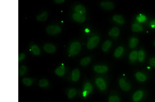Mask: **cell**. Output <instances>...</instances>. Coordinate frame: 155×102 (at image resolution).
Masks as SVG:
<instances>
[{
    "instance_id": "6da1fadb",
    "label": "cell",
    "mask_w": 155,
    "mask_h": 102,
    "mask_svg": "<svg viewBox=\"0 0 155 102\" xmlns=\"http://www.w3.org/2000/svg\"><path fill=\"white\" fill-rule=\"evenodd\" d=\"M81 49V45L78 42L72 43L70 46L69 50V54L72 56L77 55L80 52Z\"/></svg>"
},
{
    "instance_id": "7a4b0ae2",
    "label": "cell",
    "mask_w": 155,
    "mask_h": 102,
    "mask_svg": "<svg viewBox=\"0 0 155 102\" xmlns=\"http://www.w3.org/2000/svg\"><path fill=\"white\" fill-rule=\"evenodd\" d=\"M46 31L49 35H57L61 33V29L58 26H49L46 28Z\"/></svg>"
},
{
    "instance_id": "3957f363",
    "label": "cell",
    "mask_w": 155,
    "mask_h": 102,
    "mask_svg": "<svg viewBox=\"0 0 155 102\" xmlns=\"http://www.w3.org/2000/svg\"><path fill=\"white\" fill-rule=\"evenodd\" d=\"M99 40V37L97 36H94L91 37L87 43V48L89 50L94 49L98 44Z\"/></svg>"
},
{
    "instance_id": "277c9868",
    "label": "cell",
    "mask_w": 155,
    "mask_h": 102,
    "mask_svg": "<svg viewBox=\"0 0 155 102\" xmlns=\"http://www.w3.org/2000/svg\"><path fill=\"white\" fill-rule=\"evenodd\" d=\"M119 85L121 88L124 91H128L131 89V85L128 83L123 78H121L119 80Z\"/></svg>"
},
{
    "instance_id": "5b68a950",
    "label": "cell",
    "mask_w": 155,
    "mask_h": 102,
    "mask_svg": "<svg viewBox=\"0 0 155 102\" xmlns=\"http://www.w3.org/2000/svg\"><path fill=\"white\" fill-rule=\"evenodd\" d=\"M144 95V91L142 90H139L135 92L133 94L132 99L134 102H139L143 98Z\"/></svg>"
},
{
    "instance_id": "8992f818",
    "label": "cell",
    "mask_w": 155,
    "mask_h": 102,
    "mask_svg": "<svg viewBox=\"0 0 155 102\" xmlns=\"http://www.w3.org/2000/svg\"><path fill=\"white\" fill-rule=\"evenodd\" d=\"M44 51L49 54L55 53L56 51V48L54 45L52 44L48 43L44 45Z\"/></svg>"
},
{
    "instance_id": "52a82bcc",
    "label": "cell",
    "mask_w": 155,
    "mask_h": 102,
    "mask_svg": "<svg viewBox=\"0 0 155 102\" xmlns=\"http://www.w3.org/2000/svg\"><path fill=\"white\" fill-rule=\"evenodd\" d=\"M96 83L99 88L102 91H104L106 89V85L105 81L102 78H98L96 80Z\"/></svg>"
},
{
    "instance_id": "ba28073f",
    "label": "cell",
    "mask_w": 155,
    "mask_h": 102,
    "mask_svg": "<svg viewBox=\"0 0 155 102\" xmlns=\"http://www.w3.org/2000/svg\"><path fill=\"white\" fill-rule=\"evenodd\" d=\"M100 5L103 8L108 10H111L114 9L115 7L114 3L110 2H102Z\"/></svg>"
},
{
    "instance_id": "9c48e42d",
    "label": "cell",
    "mask_w": 155,
    "mask_h": 102,
    "mask_svg": "<svg viewBox=\"0 0 155 102\" xmlns=\"http://www.w3.org/2000/svg\"><path fill=\"white\" fill-rule=\"evenodd\" d=\"M94 69L97 73H103L107 72L108 68L105 65H95L94 67Z\"/></svg>"
},
{
    "instance_id": "30bf717a",
    "label": "cell",
    "mask_w": 155,
    "mask_h": 102,
    "mask_svg": "<svg viewBox=\"0 0 155 102\" xmlns=\"http://www.w3.org/2000/svg\"><path fill=\"white\" fill-rule=\"evenodd\" d=\"M73 18L75 21L80 23L84 22L86 19L85 16L84 15L79 14L77 13H75L73 15Z\"/></svg>"
},
{
    "instance_id": "8fae6325",
    "label": "cell",
    "mask_w": 155,
    "mask_h": 102,
    "mask_svg": "<svg viewBox=\"0 0 155 102\" xmlns=\"http://www.w3.org/2000/svg\"><path fill=\"white\" fill-rule=\"evenodd\" d=\"M135 77L138 81L140 82H144L147 79L146 75L141 72H137L135 74Z\"/></svg>"
},
{
    "instance_id": "7c38bea8",
    "label": "cell",
    "mask_w": 155,
    "mask_h": 102,
    "mask_svg": "<svg viewBox=\"0 0 155 102\" xmlns=\"http://www.w3.org/2000/svg\"><path fill=\"white\" fill-rule=\"evenodd\" d=\"M80 77V73L78 69H75L72 73V80L74 81H77L79 80Z\"/></svg>"
},
{
    "instance_id": "4fadbf2b",
    "label": "cell",
    "mask_w": 155,
    "mask_h": 102,
    "mask_svg": "<svg viewBox=\"0 0 155 102\" xmlns=\"http://www.w3.org/2000/svg\"><path fill=\"white\" fill-rule=\"evenodd\" d=\"M92 86L89 82H87L85 86L84 90L83 93V95L84 97L87 96V94H90L92 92Z\"/></svg>"
},
{
    "instance_id": "5bb4252c",
    "label": "cell",
    "mask_w": 155,
    "mask_h": 102,
    "mask_svg": "<svg viewBox=\"0 0 155 102\" xmlns=\"http://www.w3.org/2000/svg\"><path fill=\"white\" fill-rule=\"evenodd\" d=\"M75 10L76 13L81 15H84L86 12L85 8L81 5H78L76 6L75 7Z\"/></svg>"
},
{
    "instance_id": "9a60e30c",
    "label": "cell",
    "mask_w": 155,
    "mask_h": 102,
    "mask_svg": "<svg viewBox=\"0 0 155 102\" xmlns=\"http://www.w3.org/2000/svg\"><path fill=\"white\" fill-rule=\"evenodd\" d=\"M120 30L117 27H115L112 28L109 33L110 36L112 37H116L118 36L120 34Z\"/></svg>"
},
{
    "instance_id": "2e32d148",
    "label": "cell",
    "mask_w": 155,
    "mask_h": 102,
    "mask_svg": "<svg viewBox=\"0 0 155 102\" xmlns=\"http://www.w3.org/2000/svg\"><path fill=\"white\" fill-rule=\"evenodd\" d=\"M48 17V13L47 11H45L36 17L37 20L39 21H44L47 20Z\"/></svg>"
},
{
    "instance_id": "e0dca14e",
    "label": "cell",
    "mask_w": 155,
    "mask_h": 102,
    "mask_svg": "<svg viewBox=\"0 0 155 102\" xmlns=\"http://www.w3.org/2000/svg\"><path fill=\"white\" fill-rule=\"evenodd\" d=\"M132 31L134 32L141 31L143 30V27L141 24L138 23H134L131 26Z\"/></svg>"
},
{
    "instance_id": "ac0fdd59",
    "label": "cell",
    "mask_w": 155,
    "mask_h": 102,
    "mask_svg": "<svg viewBox=\"0 0 155 102\" xmlns=\"http://www.w3.org/2000/svg\"><path fill=\"white\" fill-rule=\"evenodd\" d=\"M55 73L57 75L59 76H62L64 75L65 73V68L64 66H61L59 67H58L57 68L55 71Z\"/></svg>"
},
{
    "instance_id": "d6986e66",
    "label": "cell",
    "mask_w": 155,
    "mask_h": 102,
    "mask_svg": "<svg viewBox=\"0 0 155 102\" xmlns=\"http://www.w3.org/2000/svg\"><path fill=\"white\" fill-rule=\"evenodd\" d=\"M114 21L120 24H123L124 23V20L123 17L120 15H116L113 17Z\"/></svg>"
},
{
    "instance_id": "ffe728a7",
    "label": "cell",
    "mask_w": 155,
    "mask_h": 102,
    "mask_svg": "<svg viewBox=\"0 0 155 102\" xmlns=\"http://www.w3.org/2000/svg\"><path fill=\"white\" fill-rule=\"evenodd\" d=\"M139 40L136 37H133L131 38L129 42V46L132 49L135 48L139 43Z\"/></svg>"
},
{
    "instance_id": "44dd1931",
    "label": "cell",
    "mask_w": 155,
    "mask_h": 102,
    "mask_svg": "<svg viewBox=\"0 0 155 102\" xmlns=\"http://www.w3.org/2000/svg\"><path fill=\"white\" fill-rule=\"evenodd\" d=\"M111 42L110 40H107L103 44L102 46V50L104 52H107L111 47Z\"/></svg>"
},
{
    "instance_id": "7402d4cb",
    "label": "cell",
    "mask_w": 155,
    "mask_h": 102,
    "mask_svg": "<svg viewBox=\"0 0 155 102\" xmlns=\"http://www.w3.org/2000/svg\"><path fill=\"white\" fill-rule=\"evenodd\" d=\"M124 51V49L123 47H118L114 53V56L117 58L120 57L123 53Z\"/></svg>"
},
{
    "instance_id": "603a6c76",
    "label": "cell",
    "mask_w": 155,
    "mask_h": 102,
    "mask_svg": "<svg viewBox=\"0 0 155 102\" xmlns=\"http://www.w3.org/2000/svg\"><path fill=\"white\" fill-rule=\"evenodd\" d=\"M138 56V52L137 51L134 50L130 53L129 55V59L132 62H135L137 59Z\"/></svg>"
},
{
    "instance_id": "cb8c5ba5",
    "label": "cell",
    "mask_w": 155,
    "mask_h": 102,
    "mask_svg": "<svg viewBox=\"0 0 155 102\" xmlns=\"http://www.w3.org/2000/svg\"><path fill=\"white\" fill-rule=\"evenodd\" d=\"M31 51L34 55L38 56L41 53L40 49L37 46L35 45H33L31 47Z\"/></svg>"
},
{
    "instance_id": "d4e9b609",
    "label": "cell",
    "mask_w": 155,
    "mask_h": 102,
    "mask_svg": "<svg viewBox=\"0 0 155 102\" xmlns=\"http://www.w3.org/2000/svg\"><path fill=\"white\" fill-rule=\"evenodd\" d=\"M22 82L25 85L29 87L32 85L33 81L32 78H24L22 79Z\"/></svg>"
},
{
    "instance_id": "484cf974",
    "label": "cell",
    "mask_w": 155,
    "mask_h": 102,
    "mask_svg": "<svg viewBox=\"0 0 155 102\" xmlns=\"http://www.w3.org/2000/svg\"><path fill=\"white\" fill-rule=\"evenodd\" d=\"M145 57V51L143 50H140L138 52V58L139 61L140 62H142L144 61Z\"/></svg>"
},
{
    "instance_id": "4316f807",
    "label": "cell",
    "mask_w": 155,
    "mask_h": 102,
    "mask_svg": "<svg viewBox=\"0 0 155 102\" xmlns=\"http://www.w3.org/2000/svg\"><path fill=\"white\" fill-rule=\"evenodd\" d=\"M77 93V90L75 88L70 89L69 91L68 97L69 99H72L75 97Z\"/></svg>"
},
{
    "instance_id": "83f0119b",
    "label": "cell",
    "mask_w": 155,
    "mask_h": 102,
    "mask_svg": "<svg viewBox=\"0 0 155 102\" xmlns=\"http://www.w3.org/2000/svg\"><path fill=\"white\" fill-rule=\"evenodd\" d=\"M27 67L25 66H20L18 70V74L19 76L24 75L27 71Z\"/></svg>"
},
{
    "instance_id": "f1b7e54d",
    "label": "cell",
    "mask_w": 155,
    "mask_h": 102,
    "mask_svg": "<svg viewBox=\"0 0 155 102\" xmlns=\"http://www.w3.org/2000/svg\"><path fill=\"white\" fill-rule=\"evenodd\" d=\"M91 61V59L89 57H86L82 59L80 61L81 65L82 66H86L89 64Z\"/></svg>"
},
{
    "instance_id": "f546056e",
    "label": "cell",
    "mask_w": 155,
    "mask_h": 102,
    "mask_svg": "<svg viewBox=\"0 0 155 102\" xmlns=\"http://www.w3.org/2000/svg\"><path fill=\"white\" fill-rule=\"evenodd\" d=\"M49 82L47 79H43L40 80L39 82V86L41 87H46L49 85Z\"/></svg>"
},
{
    "instance_id": "4dcf8cb0",
    "label": "cell",
    "mask_w": 155,
    "mask_h": 102,
    "mask_svg": "<svg viewBox=\"0 0 155 102\" xmlns=\"http://www.w3.org/2000/svg\"><path fill=\"white\" fill-rule=\"evenodd\" d=\"M109 102H120V99L119 97L113 95L110 97L109 99Z\"/></svg>"
},
{
    "instance_id": "1f68e13d",
    "label": "cell",
    "mask_w": 155,
    "mask_h": 102,
    "mask_svg": "<svg viewBox=\"0 0 155 102\" xmlns=\"http://www.w3.org/2000/svg\"><path fill=\"white\" fill-rule=\"evenodd\" d=\"M136 18L137 21L140 22H145L146 20V16L141 14L138 15Z\"/></svg>"
},
{
    "instance_id": "d6a6232c",
    "label": "cell",
    "mask_w": 155,
    "mask_h": 102,
    "mask_svg": "<svg viewBox=\"0 0 155 102\" xmlns=\"http://www.w3.org/2000/svg\"><path fill=\"white\" fill-rule=\"evenodd\" d=\"M149 63L151 66L153 67H155V58H151L149 60Z\"/></svg>"
},
{
    "instance_id": "836d02e7",
    "label": "cell",
    "mask_w": 155,
    "mask_h": 102,
    "mask_svg": "<svg viewBox=\"0 0 155 102\" xmlns=\"http://www.w3.org/2000/svg\"><path fill=\"white\" fill-rule=\"evenodd\" d=\"M25 58V54L23 53H20L18 56V61L20 62L24 59Z\"/></svg>"
},
{
    "instance_id": "e575fe53",
    "label": "cell",
    "mask_w": 155,
    "mask_h": 102,
    "mask_svg": "<svg viewBox=\"0 0 155 102\" xmlns=\"http://www.w3.org/2000/svg\"><path fill=\"white\" fill-rule=\"evenodd\" d=\"M150 26L152 28H155V19L152 20L150 23Z\"/></svg>"
},
{
    "instance_id": "d590c367",
    "label": "cell",
    "mask_w": 155,
    "mask_h": 102,
    "mask_svg": "<svg viewBox=\"0 0 155 102\" xmlns=\"http://www.w3.org/2000/svg\"><path fill=\"white\" fill-rule=\"evenodd\" d=\"M64 2V0H56V1H55V2L57 4H61V3H63Z\"/></svg>"
},
{
    "instance_id": "8d00e7d4",
    "label": "cell",
    "mask_w": 155,
    "mask_h": 102,
    "mask_svg": "<svg viewBox=\"0 0 155 102\" xmlns=\"http://www.w3.org/2000/svg\"><path fill=\"white\" fill-rule=\"evenodd\" d=\"M154 46H155V41H154Z\"/></svg>"
},
{
    "instance_id": "74e56055",
    "label": "cell",
    "mask_w": 155,
    "mask_h": 102,
    "mask_svg": "<svg viewBox=\"0 0 155 102\" xmlns=\"http://www.w3.org/2000/svg\"></svg>"
}]
</instances>
